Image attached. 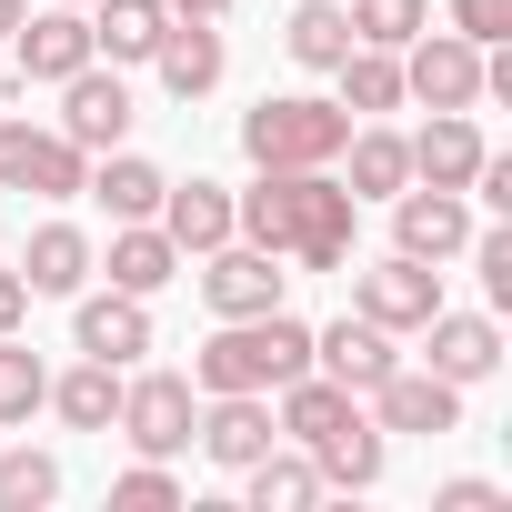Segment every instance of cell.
I'll return each instance as SVG.
<instances>
[{
	"instance_id": "cell-16",
	"label": "cell",
	"mask_w": 512,
	"mask_h": 512,
	"mask_svg": "<svg viewBox=\"0 0 512 512\" xmlns=\"http://www.w3.org/2000/svg\"><path fill=\"white\" fill-rule=\"evenodd\" d=\"M392 362H402V352H392V332H382V322H362V312H352V322H332V332H312V372H332L342 392H372Z\"/></svg>"
},
{
	"instance_id": "cell-2",
	"label": "cell",
	"mask_w": 512,
	"mask_h": 512,
	"mask_svg": "<svg viewBox=\"0 0 512 512\" xmlns=\"http://www.w3.org/2000/svg\"><path fill=\"white\" fill-rule=\"evenodd\" d=\"M342 141H352V111H342V101H302V91H282V101H262V111H241V151H251V171H332Z\"/></svg>"
},
{
	"instance_id": "cell-1",
	"label": "cell",
	"mask_w": 512,
	"mask_h": 512,
	"mask_svg": "<svg viewBox=\"0 0 512 512\" xmlns=\"http://www.w3.org/2000/svg\"><path fill=\"white\" fill-rule=\"evenodd\" d=\"M292 372H312V322L292 312H241L191 352V392H282Z\"/></svg>"
},
{
	"instance_id": "cell-28",
	"label": "cell",
	"mask_w": 512,
	"mask_h": 512,
	"mask_svg": "<svg viewBox=\"0 0 512 512\" xmlns=\"http://www.w3.org/2000/svg\"><path fill=\"white\" fill-rule=\"evenodd\" d=\"M342 151H352V181H342L352 201H392V191L412 181V141H402V131H352Z\"/></svg>"
},
{
	"instance_id": "cell-29",
	"label": "cell",
	"mask_w": 512,
	"mask_h": 512,
	"mask_svg": "<svg viewBox=\"0 0 512 512\" xmlns=\"http://www.w3.org/2000/svg\"><path fill=\"white\" fill-rule=\"evenodd\" d=\"M81 191H101V201H111V221H151L171 181H161V171H151L141 151H101V171H91Z\"/></svg>"
},
{
	"instance_id": "cell-3",
	"label": "cell",
	"mask_w": 512,
	"mask_h": 512,
	"mask_svg": "<svg viewBox=\"0 0 512 512\" xmlns=\"http://www.w3.org/2000/svg\"><path fill=\"white\" fill-rule=\"evenodd\" d=\"M352 221H362V201H352L332 171H292V241H282V262L342 272V262H352Z\"/></svg>"
},
{
	"instance_id": "cell-35",
	"label": "cell",
	"mask_w": 512,
	"mask_h": 512,
	"mask_svg": "<svg viewBox=\"0 0 512 512\" xmlns=\"http://www.w3.org/2000/svg\"><path fill=\"white\" fill-rule=\"evenodd\" d=\"M452 31H462V41H482V51H492V41H512V0H452Z\"/></svg>"
},
{
	"instance_id": "cell-14",
	"label": "cell",
	"mask_w": 512,
	"mask_h": 512,
	"mask_svg": "<svg viewBox=\"0 0 512 512\" xmlns=\"http://www.w3.org/2000/svg\"><path fill=\"white\" fill-rule=\"evenodd\" d=\"M71 342H81L91 362H121V372H131V362L151 352V302H141V292H91L81 322H71Z\"/></svg>"
},
{
	"instance_id": "cell-19",
	"label": "cell",
	"mask_w": 512,
	"mask_h": 512,
	"mask_svg": "<svg viewBox=\"0 0 512 512\" xmlns=\"http://www.w3.org/2000/svg\"><path fill=\"white\" fill-rule=\"evenodd\" d=\"M482 131H472V111H432V131L412 141V181H432V191H462L472 171H482Z\"/></svg>"
},
{
	"instance_id": "cell-27",
	"label": "cell",
	"mask_w": 512,
	"mask_h": 512,
	"mask_svg": "<svg viewBox=\"0 0 512 512\" xmlns=\"http://www.w3.org/2000/svg\"><path fill=\"white\" fill-rule=\"evenodd\" d=\"M21 282H31V292H81V282H91V241H81L71 221H41L31 251H21Z\"/></svg>"
},
{
	"instance_id": "cell-17",
	"label": "cell",
	"mask_w": 512,
	"mask_h": 512,
	"mask_svg": "<svg viewBox=\"0 0 512 512\" xmlns=\"http://www.w3.org/2000/svg\"><path fill=\"white\" fill-rule=\"evenodd\" d=\"M422 342H432L422 372H442V382H482V372L502 362V322H482V312H432Z\"/></svg>"
},
{
	"instance_id": "cell-31",
	"label": "cell",
	"mask_w": 512,
	"mask_h": 512,
	"mask_svg": "<svg viewBox=\"0 0 512 512\" xmlns=\"http://www.w3.org/2000/svg\"><path fill=\"white\" fill-rule=\"evenodd\" d=\"M51 402V372H41V352H21V332H0V422H31Z\"/></svg>"
},
{
	"instance_id": "cell-23",
	"label": "cell",
	"mask_w": 512,
	"mask_h": 512,
	"mask_svg": "<svg viewBox=\"0 0 512 512\" xmlns=\"http://www.w3.org/2000/svg\"><path fill=\"white\" fill-rule=\"evenodd\" d=\"M161 31H171V0H91V51L111 61H151Z\"/></svg>"
},
{
	"instance_id": "cell-34",
	"label": "cell",
	"mask_w": 512,
	"mask_h": 512,
	"mask_svg": "<svg viewBox=\"0 0 512 512\" xmlns=\"http://www.w3.org/2000/svg\"><path fill=\"white\" fill-rule=\"evenodd\" d=\"M462 251H472V272H482V292H492V302H512V231H472Z\"/></svg>"
},
{
	"instance_id": "cell-42",
	"label": "cell",
	"mask_w": 512,
	"mask_h": 512,
	"mask_svg": "<svg viewBox=\"0 0 512 512\" xmlns=\"http://www.w3.org/2000/svg\"><path fill=\"white\" fill-rule=\"evenodd\" d=\"M71 11H81V0H71Z\"/></svg>"
},
{
	"instance_id": "cell-18",
	"label": "cell",
	"mask_w": 512,
	"mask_h": 512,
	"mask_svg": "<svg viewBox=\"0 0 512 512\" xmlns=\"http://www.w3.org/2000/svg\"><path fill=\"white\" fill-rule=\"evenodd\" d=\"M151 221L171 231V251H181V262H191V251H211V241H231V191H221V181H171Z\"/></svg>"
},
{
	"instance_id": "cell-32",
	"label": "cell",
	"mask_w": 512,
	"mask_h": 512,
	"mask_svg": "<svg viewBox=\"0 0 512 512\" xmlns=\"http://www.w3.org/2000/svg\"><path fill=\"white\" fill-rule=\"evenodd\" d=\"M412 31H432V11H422V0H352V41H372V51H402Z\"/></svg>"
},
{
	"instance_id": "cell-20",
	"label": "cell",
	"mask_w": 512,
	"mask_h": 512,
	"mask_svg": "<svg viewBox=\"0 0 512 512\" xmlns=\"http://www.w3.org/2000/svg\"><path fill=\"white\" fill-rule=\"evenodd\" d=\"M352 412H362V392H342L332 372H292V382H282V412H272V422H282V432H292V442L312 452V442H322V432H342Z\"/></svg>"
},
{
	"instance_id": "cell-15",
	"label": "cell",
	"mask_w": 512,
	"mask_h": 512,
	"mask_svg": "<svg viewBox=\"0 0 512 512\" xmlns=\"http://www.w3.org/2000/svg\"><path fill=\"white\" fill-rule=\"evenodd\" d=\"M151 71H161L171 101H201V91L221 81V21H181V11H171V31L151 41Z\"/></svg>"
},
{
	"instance_id": "cell-33",
	"label": "cell",
	"mask_w": 512,
	"mask_h": 512,
	"mask_svg": "<svg viewBox=\"0 0 512 512\" xmlns=\"http://www.w3.org/2000/svg\"><path fill=\"white\" fill-rule=\"evenodd\" d=\"M61 492V462L51 452H0V512H41Z\"/></svg>"
},
{
	"instance_id": "cell-7",
	"label": "cell",
	"mask_w": 512,
	"mask_h": 512,
	"mask_svg": "<svg viewBox=\"0 0 512 512\" xmlns=\"http://www.w3.org/2000/svg\"><path fill=\"white\" fill-rule=\"evenodd\" d=\"M352 312H362V322H382V332H422V322L442 312V272H432V262H412V251H392V262L352 272Z\"/></svg>"
},
{
	"instance_id": "cell-21",
	"label": "cell",
	"mask_w": 512,
	"mask_h": 512,
	"mask_svg": "<svg viewBox=\"0 0 512 512\" xmlns=\"http://www.w3.org/2000/svg\"><path fill=\"white\" fill-rule=\"evenodd\" d=\"M171 272H181V251H171L161 221H121V231H111V292H141V302H151Z\"/></svg>"
},
{
	"instance_id": "cell-41",
	"label": "cell",
	"mask_w": 512,
	"mask_h": 512,
	"mask_svg": "<svg viewBox=\"0 0 512 512\" xmlns=\"http://www.w3.org/2000/svg\"><path fill=\"white\" fill-rule=\"evenodd\" d=\"M0 111H11V61H0Z\"/></svg>"
},
{
	"instance_id": "cell-4",
	"label": "cell",
	"mask_w": 512,
	"mask_h": 512,
	"mask_svg": "<svg viewBox=\"0 0 512 512\" xmlns=\"http://www.w3.org/2000/svg\"><path fill=\"white\" fill-rule=\"evenodd\" d=\"M191 372H141V382H121V412H111V432L131 442V452H151V462H171L181 442H191Z\"/></svg>"
},
{
	"instance_id": "cell-39",
	"label": "cell",
	"mask_w": 512,
	"mask_h": 512,
	"mask_svg": "<svg viewBox=\"0 0 512 512\" xmlns=\"http://www.w3.org/2000/svg\"><path fill=\"white\" fill-rule=\"evenodd\" d=\"M171 11H181V21H221V11H231V0H171Z\"/></svg>"
},
{
	"instance_id": "cell-5",
	"label": "cell",
	"mask_w": 512,
	"mask_h": 512,
	"mask_svg": "<svg viewBox=\"0 0 512 512\" xmlns=\"http://www.w3.org/2000/svg\"><path fill=\"white\" fill-rule=\"evenodd\" d=\"M91 181V151H71L61 131H31L21 111H0V191H41V201H71Z\"/></svg>"
},
{
	"instance_id": "cell-10",
	"label": "cell",
	"mask_w": 512,
	"mask_h": 512,
	"mask_svg": "<svg viewBox=\"0 0 512 512\" xmlns=\"http://www.w3.org/2000/svg\"><path fill=\"white\" fill-rule=\"evenodd\" d=\"M191 442H201L221 472H241V462H262V452L282 442V422H272L262 392H211V412H191Z\"/></svg>"
},
{
	"instance_id": "cell-26",
	"label": "cell",
	"mask_w": 512,
	"mask_h": 512,
	"mask_svg": "<svg viewBox=\"0 0 512 512\" xmlns=\"http://www.w3.org/2000/svg\"><path fill=\"white\" fill-rule=\"evenodd\" d=\"M51 412H61L71 432H111V412H121V362H91V352H81V372L51 382Z\"/></svg>"
},
{
	"instance_id": "cell-36",
	"label": "cell",
	"mask_w": 512,
	"mask_h": 512,
	"mask_svg": "<svg viewBox=\"0 0 512 512\" xmlns=\"http://www.w3.org/2000/svg\"><path fill=\"white\" fill-rule=\"evenodd\" d=\"M111 502H141V512H151V502H181V482H171V472H161V462L141 452V462H131L121 482H111Z\"/></svg>"
},
{
	"instance_id": "cell-6",
	"label": "cell",
	"mask_w": 512,
	"mask_h": 512,
	"mask_svg": "<svg viewBox=\"0 0 512 512\" xmlns=\"http://www.w3.org/2000/svg\"><path fill=\"white\" fill-rule=\"evenodd\" d=\"M282 251H262V241H211V262H201V302L221 312V322H241V312H282Z\"/></svg>"
},
{
	"instance_id": "cell-22",
	"label": "cell",
	"mask_w": 512,
	"mask_h": 512,
	"mask_svg": "<svg viewBox=\"0 0 512 512\" xmlns=\"http://www.w3.org/2000/svg\"><path fill=\"white\" fill-rule=\"evenodd\" d=\"M312 472H322V492H332V482H342V492H372V482H382V422L352 412L342 432H322V442H312Z\"/></svg>"
},
{
	"instance_id": "cell-30",
	"label": "cell",
	"mask_w": 512,
	"mask_h": 512,
	"mask_svg": "<svg viewBox=\"0 0 512 512\" xmlns=\"http://www.w3.org/2000/svg\"><path fill=\"white\" fill-rule=\"evenodd\" d=\"M282 51H292L302 71H332V61L352 51V11H332V0H302L292 31H282Z\"/></svg>"
},
{
	"instance_id": "cell-11",
	"label": "cell",
	"mask_w": 512,
	"mask_h": 512,
	"mask_svg": "<svg viewBox=\"0 0 512 512\" xmlns=\"http://www.w3.org/2000/svg\"><path fill=\"white\" fill-rule=\"evenodd\" d=\"M392 241L412 251V262H452V251L472 241V201H462V191H432V181H422V191L402 181V191H392Z\"/></svg>"
},
{
	"instance_id": "cell-9",
	"label": "cell",
	"mask_w": 512,
	"mask_h": 512,
	"mask_svg": "<svg viewBox=\"0 0 512 512\" xmlns=\"http://www.w3.org/2000/svg\"><path fill=\"white\" fill-rule=\"evenodd\" d=\"M121 131H131L121 61H111V71H101V61H81V71L61 81V141H71V151H121Z\"/></svg>"
},
{
	"instance_id": "cell-8",
	"label": "cell",
	"mask_w": 512,
	"mask_h": 512,
	"mask_svg": "<svg viewBox=\"0 0 512 512\" xmlns=\"http://www.w3.org/2000/svg\"><path fill=\"white\" fill-rule=\"evenodd\" d=\"M402 51H412V61H402V91H412V101H432V111H472V101H482V41H462V31H412Z\"/></svg>"
},
{
	"instance_id": "cell-25",
	"label": "cell",
	"mask_w": 512,
	"mask_h": 512,
	"mask_svg": "<svg viewBox=\"0 0 512 512\" xmlns=\"http://www.w3.org/2000/svg\"><path fill=\"white\" fill-rule=\"evenodd\" d=\"M332 81H342V111H352V121L402 111V61H392V51H372V41H352V51L332 61Z\"/></svg>"
},
{
	"instance_id": "cell-38",
	"label": "cell",
	"mask_w": 512,
	"mask_h": 512,
	"mask_svg": "<svg viewBox=\"0 0 512 512\" xmlns=\"http://www.w3.org/2000/svg\"><path fill=\"white\" fill-rule=\"evenodd\" d=\"M21 322H31V282H21V272H0V332H21Z\"/></svg>"
},
{
	"instance_id": "cell-24",
	"label": "cell",
	"mask_w": 512,
	"mask_h": 512,
	"mask_svg": "<svg viewBox=\"0 0 512 512\" xmlns=\"http://www.w3.org/2000/svg\"><path fill=\"white\" fill-rule=\"evenodd\" d=\"M241 482H251V512H312L322 502V472H312V452H262V462H241Z\"/></svg>"
},
{
	"instance_id": "cell-37",
	"label": "cell",
	"mask_w": 512,
	"mask_h": 512,
	"mask_svg": "<svg viewBox=\"0 0 512 512\" xmlns=\"http://www.w3.org/2000/svg\"><path fill=\"white\" fill-rule=\"evenodd\" d=\"M432 502H442V512H502V492H492V482H472V472H462V482H442Z\"/></svg>"
},
{
	"instance_id": "cell-40",
	"label": "cell",
	"mask_w": 512,
	"mask_h": 512,
	"mask_svg": "<svg viewBox=\"0 0 512 512\" xmlns=\"http://www.w3.org/2000/svg\"><path fill=\"white\" fill-rule=\"evenodd\" d=\"M21 21H31V0H0V41H11V31H21Z\"/></svg>"
},
{
	"instance_id": "cell-13",
	"label": "cell",
	"mask_w": 512,
	"mask_h": 512,
	"mask_svg": "<svg viewBox=\"0 0 512 512\" xmlns=\"http://www.w3.org/2000/svg\"><path fill=\"white\" fill-rule=\"evenodd\" d=\"M372 402H382V432H422V442L462 422V382H442V372H402V362L372 382Z\"/></svg>"
},
{
	"instance_id": "cell-12",
	"label": "cell",
	"mask_w": 512,
	"mask_h": 512,
	"mask_svg": "<svg viewBox=\"0 0 512 512\" xmlns=\"http://www.w3.org/2000/svg\"><path fill=\"white\" fill-rule=\"evenodd\" d=\"M81 61H101V51H91V21L71 11V0L11 31V81H71Z\"/></svg>"
}]
</instances>
